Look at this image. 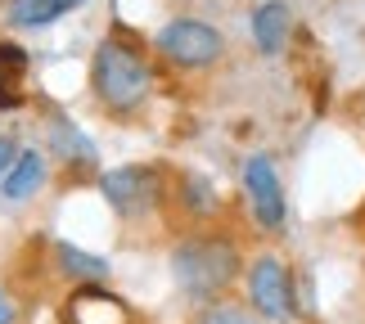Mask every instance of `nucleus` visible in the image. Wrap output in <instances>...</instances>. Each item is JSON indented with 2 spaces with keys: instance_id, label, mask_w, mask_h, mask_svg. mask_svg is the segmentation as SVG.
<instances>
[{
  "instance_id": "nucleus-1",
  "label": "nucleus",
  "mask_w": 365,
  "mask_h": 324,
  "mask_svg": "<svg viewBox=\"0 0 365 324\" xmlns=\"http://www.w3.org/2000/svg\"><path fill=\"white\" fill-rule=\"evenodd\" d=\"M91 90L100 100L104 113L113 117H131L145 108V100L153 95V68L145 59V50L126 36H104L91 54Z\"/></svg>"
},
{
  "instance_id": "nucleus-2",
  "label": "nucleus",
  "mask_w": 365,
  "mask_h": 324,
  "mask_svg": "<svg viewBox=\"0 0 365 324\" xmlns=\"http://www.w3.org/2000/svg\"><path fill=\"white\" fill-rule=\"evenodd\" d=\"M244 271L240 244L230 234H185L172 248V279L194 302H217Z\"/></svg>"
},
{
  "instance_id": "nucleus-3",
  "label": "nucleus",
  "mask_w": 365,
  "mask_h": 324,
  "mask_svg": "<svg viewBox=\"0 0 365 324\" xmlns=\"http://www.w3.org/2000/svg\"><path fill=\"white\" fill-rule=\"evenodd\" d=\"M100 194L122 221H145L163 203H172V176H167V167H153V162L113 167V172L100 176Z\"/></svg>"
},
{
  "instance_id": "nucleus-4",
  "label": "nucleus",
  "mask_w": 365,
  "mask_h": 324,
  "mask_svg": "<svg viewBox=\"0 0 365 324\" xmlns=\"http://www.w3.org/2000/svg\"><path fill=\"white\" fill-rule=\"evenodd\" d=\"M153 50H158L163 63L180 68V73H207V68H217L221 54H226V36L203 19H172V23L158 27Z\"/></svg>"
},
{
  "instance_id": "nucleus-5",
  "label": "nucleus",
  "mask_w": 365,
  "mask_h": 324,
  "mask_svg": "<svg viewBox=\"0 0 365 324\" xmlns=\"http://www.w3.org/2000/svg\"><path fill=\"white\" fill-rule=\"evenodd\" d=\"M248 302H252V311H257L262 320H271V324L298 320L293 275H289V266L279 261V257H271V252L248 266Z\"/></svg>"
},
{
  "instance_id": "nucleus-6",
  "label": "nucleus",
  "mask_w": 365,
  "mask_h": 324,
  "mask_svg": "<svg viewBox=\"0 0 365 324\" xmlns=\"http://www.w3.org/2000/svg\"><path fill=\"white\" fill-rule=\"evenodd\" d=\"M244 189H248V203H252V216H257L262 230H279L289 216L284 207V185H279V172L266 153H252L244 162Z\"/></svg>"
},
{
  "instance_id": "nucleus-7",
  "label": "nucleus",
  "mask_w": 365,
  "mask_h": 324,
  "mask_svg": "<svg viewBox=\"0 0 365 324\" xmlns=\"http://www.w3.org/2000/svg\"><path fill=\"white\" fill-rule=\"evenodd\" d=\"M50 180V158L41 149H23L19 153V162L5 172V180H0V194H5L9 203H27V199H36L41 185Z\"/></svg>"
},
{
  "instance_id": "nucleus-8",
  "label": "nucleus",
  "mask_w": 365,
  "mask_h": 324,
  "mask_svg": "<svg viewBox=\"0 0 365 324\" xmlns=\"http://www.w3.org/2000/svg\"><path fill=\"white\" fill-rule=\"evenodd\" d=\"M50 149H54V158H59L63 167H77V172H95V162H100L95 145L81 135V126H73L68 117L50 122Z\"/></svg>"
},
{
  "instance_id": "nucleus-9",
  "label": "nucleus",
  "mask_w": 365,
  "mask_h": 324,
  "mask_svg": "<svg viewBox=\"0 0 365 324\" xmlns=\"http://www.w3.org/2000/svg\"><path fill=\"white\" fill-rule=\"evenodd\" d=\"M172 203H176L190 221H203V216H217V212H221L212 180H203V176H194V172H180V176L172 180Z\"/></svg>"
},
{
  "instance_id": "nucleus-10",
  "label": "nucleus",
  "mask_w": 365,
  "mask_h": 324,
  "mask_svg": "<svg viewBox=\"0 0 365 324\" xmlns=\"http://www.w3.org/2000/svg\"><path fill=\"white\" fill-rule=\"evenodd\" d=\"M54 271H59L63 279H73V284L81 288V284H104V279H108V261L59 239V244H54Z\"/></svg>"
},
{
  "instance_id": "nucleus-11",
  "label": "nucleus",
  "mask_w": 365,
  "mask_h": 324,
  "mask_svg": "<svg viewBox=\"0 0 365 324\" xmlns=\"http://www.w3.org/2000/svg\"><path fill=\"white\" fill-rule=\"evenodd\" d=\"M23 81H27V50L14 41H0V113L23 108L27 100Z\"/></svg>"
},
{
  "instance_id": "nucleus-12",
  "label": "nucleus",
  "mask_w": 365,
  "mask_h": 324,
  "mask_svg": "<svg viewBox=\"0 0 365 324\" xmlns=\"http://www.w3.org/2000/svg\"><path fill=\"white\" fill-rule=\"evenodd\" d=\"M289 27H293V14H289V5H279V0H266V5H257V14H252V41H257L262 54L284 50Z\"/></svg>"
},
{
  "instance_id": "nucleus-13",
  "label": "nucleus",
  "mask_w": 365,
  "mask_h": 324,
  "mask_svg": "<svg viewBox=\"0 0 365 324\" xmlns=\"http://www.w3.org/2000/svg\"><path fill=\"white\" fill-rule=\"evenodd\" d=\"M86 0H9V23L14 27H46L59 23L63 14H73Z\"/></svg>"
},
{
  "instance_id": "nucleus-14",
  "label": "nucleus",
  "mask_w": 365,
  "mask_h": 324,
  "mask_svg": "<svg viewBox=\"0 0 365 324\" xmlns=\"http://www.w3.org/2000/svg\"><path fill=\"white\" fill-rule=\"evenodd\" d=\"M194 324H257L248 311H240V306H226V302H217V306H207V311L194 320Z\"/></svg>"
},
{
  "instance_id": "nucleus-15",
  "label": "nucleus",
  "mask_w": 365,
  "mask_h": 324,
  "mask_svg": "<svg viewBox=\"0 0 365 324\" xmlns=\"http://www.w3.org/2000/svg\"><path fill=\"white\" fill-rule=\"evenodd\" d=\"M19 140H14V135H0V180H5V172H9V167L14 162H19Z\"/></svg>"
},
{
  "instance_id": "nucleus-16",
  "label": "nucleus",
  "mask_w": 365,
  "mask_h": 324,
  "mask_svg": "<svg viewBox=\"0 0 365 324\" xmlns=\"http://www.w3.org/2000/svg\"><path fill=\"white\" fill-rule=\"evenodd\" d=\"M14 320H19V306H14V298L0 288V324H14Z\"/></svg>"
}]
</instances>
